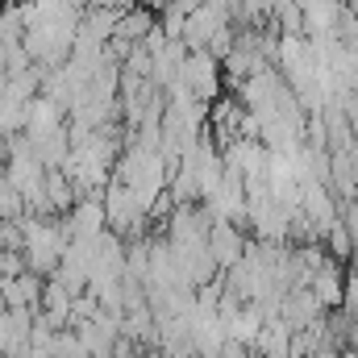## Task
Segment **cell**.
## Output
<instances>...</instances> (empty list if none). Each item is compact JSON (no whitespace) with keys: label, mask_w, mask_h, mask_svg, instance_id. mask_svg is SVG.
<instances>
[{"label":"cell","mask_w":358,"mask_h":358,"mask_svg":"<svg viewBox=\"0 0 358 358\" xmlns=\"http://www.w3.org/2000/svg\"><path fill=\"white\" fill-rule=\"evenodd\" d=\"M4 313H8V304H4V296H0V317H4Z\"/></svg>","instance_id":"obj_1"}]
</instances>
